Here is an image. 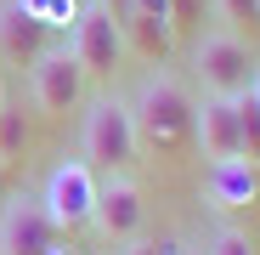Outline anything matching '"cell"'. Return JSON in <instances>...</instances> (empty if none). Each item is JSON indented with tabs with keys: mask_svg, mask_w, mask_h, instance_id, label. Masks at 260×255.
I'll return each instance as SVG.
<instances>
[{
	"mask_svg": "<svg viewBox=\"0 0 260 255\" xmlns=\"http://www.w3.org/2000/svg\"><path fill=\"white\" fill-rule=\"evenodd\" d=\"M46 51H51V29L23 0H6L0 6V68H34Z\"/></svg>",
	"mask_w": 260,
	"mask_h": 255,
	"instance_id": "9c48e42d",
	"label": "cell"
},
{
	"mask_svg": "<svg viewBox=\"0 0 260 255\" xmlns=\"http://www.w3.org/2000/svg\"><path fill=\"white\" fill-rule=\"evenodd\" d=\"M113 255H181V244H176V238H164V244H158V238H130V244H119Z\"/></svg>",
	"mask_w": 260,
	"mask_h": 255,
	"instance_id": "d6986e66",
	"label": "cell"
},
{
	"mask_svg": "<svg viewBox=\"0 0 260 255\" xmlns=\"http://www.w3.org/2000/svg\"><path fill=\"white\" fill-rule=\"evenodd\" d=\"M68 51H74V63L85 74H113L124 63V29H119V17L108 6H96V0L79 6V17L68 29Z\"/></svg>",
	"mask_w": 260,
	"mask_h": 255,
	"instance_id": "8992f818",
	"label": "cell"
},
{
	"mask_svg": "<svg viewBox=\"0 0 260 255\" xmlns=\"http://www.w3.org/2000/svg\"><path fill=\"white\" fill-rule=\"evenodd\" d=\"M215 12L226 17V29H260V0H215Z\"/></svg>",
	"mask_w": 260,
	"mask_h": 255,
	"instance_id": "2e32d148",
	"label": "cell"
},
{
	"mask_svg": "<svg viewBox=\"0 0 260 255\" xmlns=\"http://www.w3.org/2000/svg\"><path fill=\"white\" fill-rule=\"evenodd\" d=\"M142 221H147V193L130 170H108L96 182V210H91V227L102 233V244H130L142 238Z\"/></svg>",
	"mask_w": 260,
	"mask_h": 255,
	"instance_id": "5b68a950",
	"label": "cell"
},
{
	"mask_svg": "<svg viewBox=\"0 0 260 255\" xmlns=\"http://www.w3.org/2000/svg\"><path fill=\"white\" fill-rule=\"evenodd\" d=\"M254 193H260V176H254L249 159H215L204 170V199H209V210H221V216L254 204Z\"/></svg>",
	"mask_w": 260,
	"mask_h": 255,
	"instance_id": "8fae6325",
	"label": "cell"
},
{
	"mask_svg": "<svg viewBox=\"0 0 260 255\" xmlns=\"http://www.w3.org/2000/svg\"><path fill=\"white\" fill-rule=\"evenodd\" d=\"M130 119H136V142H142V148L176 159V153L192 142L198 102H192V91H187L176 74L153 68V74L136 85V97H130Z\"/></svg>",
	"mask_w": 260,
	"mask_h": 255,
	"instance_id": "6da1fadb",
	"label": "cell"
},
{
	"mask_svg": "<svg viewBox=\"0 0 260 255\" xmlns=\"http://www.w3.org/2000/svg\"><path fill=\"white\" fill-rule=\"evenodd\" d=\"M238 136H243V159L260 164V97H254V85L238 97Z\"/></svg>",
	"mask_w": 260,
	"mask_h": 255,
	"instance_id": "4fadbf2b",
	"label": "cell"
},
{
	"mask_svg": "<svg viewBox=\"0 0 260 255\" xmlns=\"http://www.w3.org/2000/svg\"><path fill=\"white\" fill-rule=\"evenodd\" d=\"M192 142L204 148V159H243V136H238V97H204L198 119H192Z\"/></svg>",
	"mask_w": 260,
	"mask_h": 255,
	"instance_id": "30bf717a",
	"label": "cell"
},
{
	"mask_svg": "<svg viewBox=\"0 0 260 255\" xmlns=\"http://www.w3.org/2000/svg\"><path fill=\"white\" fill-rule=\"evenodd\" d=\"M0 108H6V97H0Z\"/></svg>",
	"mask_w": 260,
	"mask_h": 255,
	"instance_id": "d4e9b609",
	"label": "cell"
},
{
	"mask_svg": "<svg viewBox=\"0 0 260 255\" xmlns=\"http://www.w3.org/2000/svg\"><path fill=\"white\" fill-rule=\"evenodd\" d=\"M181 255H192V249H181Z\"/></svg>",
	"mask_w": 260,
	"mask_h": 255,
	"instance_id": "484cf974",
	"label": "cell"
},
{
	"mask_svg": "<svg viewBox=\"0 0 260 255\" xmlns=\"http://www.w3.org/2000/svg\"><path fill=\"white\" fill-rule=\"evenodd\" d=\"M192 68H198L204 97H243L249 85H254V57H249V46H243V34H232V29L198 34Z\"/></svg>",
	"mask_w": 260,
	"mask_h": 255,
	"instance_id": "3957f363",
	"label": "cell"
},
{
	"mask_svg": "<svg viewBox=\"0 0 260 255\" xmlns=\"http://www.w3.org/2000/svg\"><path fill=\"white\" fill-rule=\"evenodd\" d=\"M6 187H12V176H6V164H0V210H6Z\"/></svg>",
	"mask_w": 260,
	"mask_h": 255,
	"instance_id": "7402d4cb",
	"label": "cell"
},
{
	"mask_svg": "<svg viewBox=\"0 0 260 255\" xmlns=\"http://www.w3.org/2000/svg\"><path fill=\"white\" fill-rule=\"evenodd\" d=\"M142 153L136 142V119H130V102L119 97H96L85 108V131H79V159L91 170H130V159Z\"/></svg>",
	"mask_w": 260,
	"mask_h": 255,
	"instance_id": "7a4b0ae2",
	"label": "cell"
},
{
	"mask_svg": "<svg viewBox=\"0 0 260 255\" xmlns=\"http://www.w3.org/2000/svg\"><path fill=\"white\" fill-rule=\"evenodd\" d=\"M96 6H108V12H113V17H119V23H124V17H130V0H96Z\"/></svg>",
	"mask_w": 260,
	"mask_h": 255,
	"instance_id": "44dd1931",
	"label": "cell"
},
{
	"mask_svg": "<svg viewBox=\"0 0 260 255\" xmlns=\"http://www.w3.org/2000/svg\"><path fill=\"white\" fill-rule=\"evenodd\" d=\"M57 227L40 210V199H6L0 210V255H51Z\"/></svg>",
	"mask_w": 260,
	"mask_h": 255,
	"instance_id": "ba28073f",
	"label": "cell"
},
{
	"mask_svg": "<svg viewBox=\"0 0 260 255\" xmlns=\"http://www.w3.org/2000/svg\"><path fill=\"white\" fill-rule=\"evenodd\" d=\"M96 170L85 159H62L51 164L46 187H40V210L51 216L57 233H74V227H91V210H96Z\"/></svg>",
	"mask_w": 260,
	"mask_h": 255,
	"instance_id": "277c9868",
	"label": "cell"
},
{
	"mask_svg": "<svg viewBox=\"0 0 260 255\" xmlns=\"http://www.w3.org/2000/svg\"><path fill=\"white\" fill-rule=\"evenodd\" d=\"M209 6H215V0H170V23H176V34H187V29H198Z\"/></svg>",
	"mask_w": 260,
	"mask_h": 255,
	"instance_id": "ac0fdd59",
	"label": "cell"
},
{
	"mask_svg": "<svg viewBox=\"0 0 260 255\" xmlns=\"http://www.w3.org/2000/svg\"><path fill=\"white\" fill-rule=\"evenodd\" d=\"M51 255H68V249H62V244H57V249H51Z\"/></svg>",
	"mask_w": 260,
	"mask_h": 255,
	"instance_id": "cb8c5ba5",
	"label": "cell"
},
{
	"mask_svg": "<svg viewBox=\"0 0 260 255\" xmlns=\"http://www.w3.org/2000/svg\"><path fill=\"white\" fill-rule=\"evenodd\" d=\"M23 6H28L40 23H46L51 34H57V29H74V17H79V6H74V0H23Z\"/></svg>",
	"mask_w": 260,
	"mask_h": 255,
	"instance_id": "9a60e30c",
	"label": "cell"
},
{
	"mask_svg": "<svg viewBox=\"0 0 260 255\" xmlns=\"http://www.w3.org/2000/svg\"><path fill=\"white\" fill-rule=\"evenodd\" d=\"M119 29H124V51L142 57V63H153V68L170 57V46H176V29L158 23V17H142V12H130Z\"/></svg>",
	"mask_w": 260,
	"mask_h": 255,
	"instance_id": "7c38bea8",
	"label": "cell"
},
{
	"mask_svg": "<svg viewBox=\"0 0 260 255\" xmlns=\"http://www.w3.org/2000/svg\"><path fill=\"white\" fill-rule=\"evenodd\" d=\"M85 79H91V74H85L74 63V51L62 46V51H46L28 68V97H34L40 114H74L85 102Z\"/></svg>",
	"mask_w": 260,
	"mask_h": 255,
	"instance_id": "52a82bcc",
	"label": "cell"
},
{
	"mask_svg": "<svg viewBox=\"0 0 260 255\" xmlns=\"http://www.w3.org/2000/svg\"><path fill=\"white\" fill-rule=\"evenodd\" d=\"M23 148H28V114L23 108H0V164L23 159Z\"/></svg>",
	"mask_w": 260,
	"mask_h": 255,
	"instance_id": "5bb4252c",
	"label": "cell"
},
{
	"mask_svg": "<svg viewBox=\"0 0 260 255\" xmlns=\"http://www.w3.org/2000/svg\"><path fill=\"white\" fill-rule=\"evenodd\" d=\"M204 255H254V244H249V233H238V227H221L209 244H204Z\"/></svg>",
	"mask_w": 260,
	"mask_h": 255,
	"instance_id": "e0dca14e",
	"label": "cell"
},
{
	"mask_svg": "<svg viewBox=\"0 0 260 255\" xmlns=\"http://www.w3.org/2000/svg\"><path fill=\"white\" fill-rule=\"evenodd\" d=\"M130 12H142V17H158V23H170V0H130ZM176 29V23H170Z\"/></svg>",
	"mask_w": 260,
	"mask_h": 255,
	"instance_id": "ffe728a7",
	"label": "cell"
},
{
	"mask_svg": "<svg viewBox=\"0 0 260 255\" xmlns=\"http://www.w3.org/2000/svg\"><path fill=\"white\" fill-rule=\"evenodd\" d=\"M254 97H260V63H254Z\"/></svg>",
	"mask_w": 260,
	"mask_h": 255,
	"instance_id": "603a6c76",
	"label": "cell"
}]
</instances>
